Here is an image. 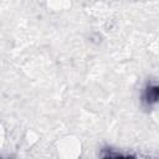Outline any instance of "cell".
I'll list each match as a JSON object with an SVG mask.
<instances>
[{
	"label": "cell",
	"mask_w": 159,
	"mask_h": 159,
	"mask_svg": "<svg viewBox=\"0 0 159 159\" xmlns=\"http://www.w3.org/2000/svg\"><path fill=\"white\" fill-rule=\"evenodd\" d=\"M144 101L148 104H153L159 101V86H150L144 93Z\"/></svg>",
	"instance_id": "1"
}]
</instances>
